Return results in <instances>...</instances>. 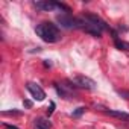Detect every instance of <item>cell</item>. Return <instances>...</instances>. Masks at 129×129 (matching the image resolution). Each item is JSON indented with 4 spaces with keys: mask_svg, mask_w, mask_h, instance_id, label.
Listing matches in <instances>:
<instances>
[{
    "mask_svg": "<svg viewBox=\"0 0 129 129\" xmlns=\"http://www.w3.org/2000/svg\"><path fill=\"white\" fill-rule=\"evenodd\" d=\"M35 32L46 43H56V41L61 40V32H59L58 26L53 24V23H50V21H46V23L38 24L35 27Z\"/></svg>",
    "mask_w": 129,
    "mask_h": 129,
    "instance_id": "6da1fadb",
    "label": "cell"
},
{
    "mask_svg": "<svg viewBox=\"0 0 129 129\" xmlns=\"http://www.w3.org/2000/svg\"><path fill=\"white\" fill-rule=\"evenodd\" d=\"M78 29H82L84 32H87V34H90V35H93L96 38H100L102 37V32H103L99 27H96L93 23H90L84 15L82 17H78Z\"/></svg>",
    "mask_w": 129,
    "mask_h": 129,
    "instance_id": "7a4b0ae2",
    "label": "cell"
},
{
    "mask_svg": "<svg viewBox=\"0 0 129 129\" xmlns=\"http://www.w3.org/2000/svg\"><path fill=\"white\" fill-rule=\"evenodd\" d=\"M56 21L64 29H78V17H73L67 12L56 15Z\"/></svg>",
    "mask_w": 129,
    "mask_h": 129,
    "instance_id": "3957f363",
    "label": "cell"
},
{
    "mask_svg": "<svg viewBox=\"0 0 129 129\" xmlns=\"http://www.w3.org/2000/svg\"><path fill=\"white\" fill-rule=\"evenodd\" d=\"M72 84H75L79 88H85V90H94L96 88V82L87 76H76L72 79Z\"/></svg>",
    "mask_w": 129,
    "mask_h": 129,
    "instance_id": "277c9868",
    "label": "cell"
},
{
    "mask_svg": "<svg viewBox=\"0 0 129 129\" xmlns=\"http://www.w3.org/2000/svg\"><path fill=\"white\" fill-rule=\"evenodd\" d=\"M26 88H27V91L32 94V97H34L35 100L41 102V100H44V99H46V93H44V90H43V88H41L38 84H34V82H27Z\"/></svg>",
    "mask_w": 129,
    "mask_h": 129,
    "instance_id": "5b68a950",
    "label": "cell"
},
{
    "mask_svg": "<svg viewBox=\"0 0 129 129\" xmlns=\"http://www.w3.org/2000/svg\"><path fill=\"white\" fill-rule=\"evenodd\" d=\"M84 17H85L90 23H93L96 27H99L100 30H109V26L106 24V21H103V20H102L100 17H97L96 14H85Z\"/></svg>",
    "mask_w": 129,
    "mask_h": 129,
    "instance_id": "8992f818",
    "label": "cell"
},
{
    "mask_svg": "<svg viewBox=\"0 0 129 129\" xmlns=\"http://www.w3.org/2000/svg\"><path fill=\"white\" fill-rule=\"evenodd\" d=\"M34 5L40 11H53V9H56V2H50V0H38Z\"/></svg>",
    "mask_w": 129,
    "mask_h": 129,
    "instance_id": "52a82bcc",
    "label": "cell"
},
{
    "mask_svg": "<svg viewBox=\"0 0 129 129\" xmlns=\"http://www.w3.org/2000/svg\"><path fill=\"white\" fill-rule=\"evenodd\" d=\"M50 121L46 118H35L34 120V129H50Z\"/></svg>",
    "mask_w": 129,
    "mask_h": 129,
    "instance_id": "ba28073f",
    "label": "cell"
},
{
    "mask_svg": "<svg viewBox=\"0 0 129 129\" xmlns=\"http://www.w3.org/2000/svg\"><path fill=\"white\" fill-rule=\"evenodd\" d=\"M103 114H106V115H111V117H117V118H124V120H127V118H129V114H126V112H121V111L103 109Z\"/></svg>",
    "mask_w": 129,
    "mask_h": 129,
    "instance_id": "9c48e42d",
    "label": "cell"
},
{
    "mask_svg": "<svg viewBox=\"0 0 129 129\" xmlns=\"http://www.w3.org/2000/svg\"><path fill=\"white\" fill-rule=\"evenodd\" d=\"M114 44H115V47L118 50H129V43H126V41H121L118 38H114Z\"/></svg>",
    "mask_w": 129,
    "mask_h": 129,
    "instance_id": "30bf717a",
    "label": "cell"
},
{
    "mask_svg": "<svg viewBox=\"0 0 129 129\" xmlns=\"http://www.w3.org/2000/svg\"><path fill=\"white\" fill-rule=\"evenodd\" d=\"M84 112H85V108H82V106H81V108H78V109L72 114V117H79V115H82Z\"/></svg>",
    "mask_w": 129,
    "mask_h": 129,
    "instance_id": "8fae6325",
    "label": "cell"
},
{
    "mask_svg": "<svg viewBox=\"0 0 129 129\" xmlns=\"http://www.w3.org/2000/svg\"><path fill=\"white\" fill-rule=\"evenodd\" d=\"M53 111H55V102H50V108L47 109V114H49V115H52V114H53Z\"/></svg>",
    "mask_w": 129,
    "mask_h": 129,
    "instance_id": "7c38bea8",
    "label": "cell"
},
{
    "mask_svg": "<svg viewBox=\"0 0 129 129\" xmlns=\"http://www.w3.org/2000/svg\"><path fill=\"white\" fill-rule=\"evenodd\" d=\"M3 127H5V129H20V127H17V126H14V124H8V123H5Z\"/></svg>",
    "mask_w": 129,
    "mask_h": 129,
    "instance_id": "4fadbf2b",
    "label": "cell"
},
{
    "mask_svg": "<svg viewBox=\"0 0 129 129\" xmlns=\"http://www.w3.org/2000/svg\"><path fill=\"white\" fill-rule=\"evenodd\" d=\"M24 106H27V108H32V102H30V100H24Z\"/></svg>",
    "mask_w": 129,
    "mask_h": 129,
    "instance_id": "5bb4252c",
    "label": "cell"
},
{
    "mask_svg": "<svg viewBox=\"0 0 129 129\" xmlns=\"http://www.w3.org/2000/svg\"><path fill=\"white\" fill-rule=\"evenodd\" d=\"M50 66H52V64L49 61H44V67H50Z\"/></svg>",
    "mask_w": 129,
    "mask_h": 129,
    "instance_id": "9a60e30c",
    "label": "cell"
}]
</instances>
